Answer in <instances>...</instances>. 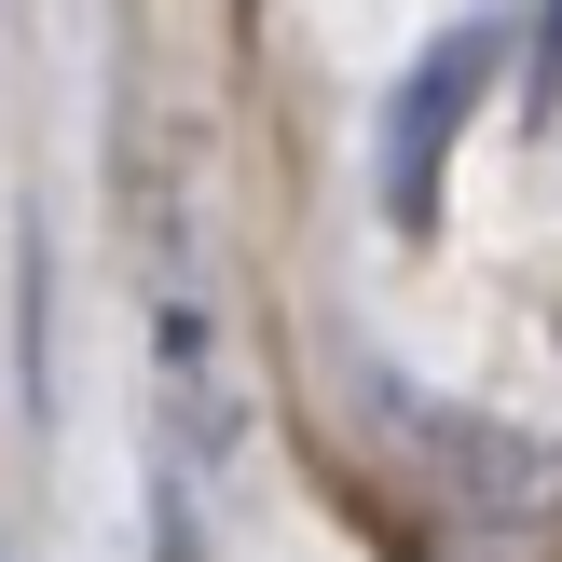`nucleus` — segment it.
Here are the masks:
<instances>
[{
  "label": "nucleus",
  "mask_w": 562,
  "mask_h": 562,
  "mask_svg": "<svg viewBox=\"0 0 562 562\" xmlns=\"http://www.w3.org/2000/svg\"><path fill=\"white\" fill-rule=\"evenodd\" d=\"M481 97H494V27H453V42L398 82V110H384V206H398V220L439 206V151L467 137Z\"/></svg>",
  "instance_id": "nucleus-1"
},
{
  "label": "nucleus",
  "mask_w": 562,
  "mask_h": 562,
  "mask_svg": "<svg viewBox=\"0 0 562 562\" xmlns=\"http://www.w3.org/2000/svg\"><path fill=\"white\" fill-rule=\"evenodd\" d=\"M536 42H549V55H536V69H549V82H562V0H549V27H536Z\"/></svg>",
  "instance_id": "nucleus-2"
}]
</instances>
